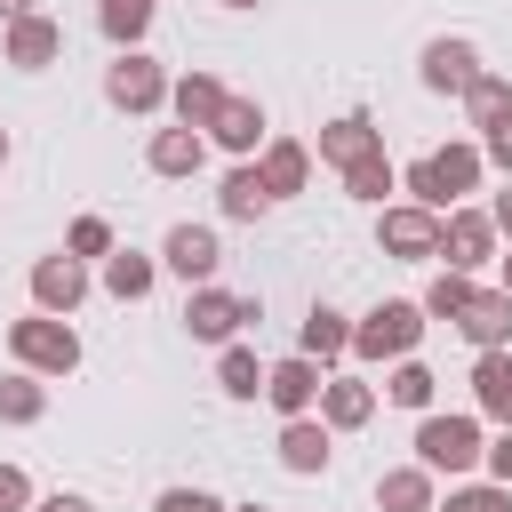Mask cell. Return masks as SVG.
Masks as SVG:
<instances>
[{"label": "cell", "instance_id": "1", "mask_svg": "<svg viewBox=\"0 0 512 512\" xmlns=\"http://www.w3.org/2000/svg\"><path fill=\"white\" fill-rule=\"evenodd\" d=\"M472 184H480V144H440V152H424V160L408 168V192H416V208H432V216H448Z\"/></svg>", "mask_w": 512, "mask_h": 512}, {"label": "cell", "instance_id": "2", "mask_svg": "<svg viewBox=\"0 0 512 512\" xmlns=\"http://www.w3.org/2000/svg\"><path fill=\"white\" fill-rule=\"evenodd\" d=\"M8 352H16L32 376H72V368H80V336H72L64 320H48V312H24V320L8 328Z\"/></svg>", "mask_w": 512, "mask_h": 512}, {"label": "cell", "instance_id": "3", "mask_svg": "<svg viewBox=\"0 0 512 512\" xmlns=\"http://www.w3.org/2000/svg\"><path fill=\"white\" fill-rule=\"evenodd\" d=\"M416 336H424V304L392 296V304H376V312L352 328V352H360V360H408Z\"/></svg>", "mask_w": 512, "mask_h": 512}, {"label": "cell", "instance_id": "4", "mask_svg": "<svg viewBox=\"0 0 512 512\" xmlns=\"http://www.w3.org/2000/svg\"><path fill=\"white\" fill-rule=\"evenodd\" d=\"M416 464L424 472H472L480 464V424L472 416H424L416 424Z\"/></svg>", "mask_w": 512, "mask_h": 512}, {"label": "cell", "instance_id": "5", "mask_svg": "<svg viewBox=\"0 0 512 512\" xmlns=\"http://www.w3.org/2000/svg\"><path fill=\"white\" fill-rule=\"evenodd\" d=\"M104 96H112L120 112H160V104H168V72H160L144 48H120V64L104 72Z\"/></svg>", "mask_w": 512, "mask_h": 512}, {"label": "cell", "instance_id": "6", "mask_svg": "<svg viewBox=\"0 0 512 512\" xmlns=\"http://www.w3.org/2000/svg\"><path fill=\"white\" fill-rule=\"evenodd\" d=\"M248 320H256V296H232V288H192V304H184V328L200 344H232V328H248Z\"/></svg>", "mask_w": 512, "mask_h": 512}, {"label": "cell", "instance_id": "7", "mask_svg": "<svg viewBox=\"0 0 512 512\" xmlns=\"http://www.w3.org/2000/svg\"><path fill=\"white\" fill-rule=\"evenodd\" d=\"M160 264H168L184 288H208V280H216V264H224V248H216V232H208V224H176V232L160 240Z\"/></svg>", "mask_w": 512, "mask_h": 512}, {"label": "cell", "instance_id": "8", "mask_svg": "<svg viewBox=\"0 0 512 512\" xmlns=\"http://www.w3.org/2000/svg\"><path fill=\"white\" fill-rule=\"evenodd\" d=\"M376 240H384L392 256H408V264H424V256H440V216H432V208H416V200H400V208H384V224H376Z\"/></svg>", "mask_w": 512, "mask_h": 512}, {"label": "cell", "instance_id": "9", "mask_svg": "<svg viewBox=\"0 0 512 512\" xmlns=\"http://www.w3.org/2000/svg\"><path fill=\"white\" fill-rule=\"evenodd\" d=\"M488 248H496V224H488L480 208H448V216H440V256H448V272H480Z\"/></svg>", "mask_w": 512, "mask_h": 512}, {"label": "cell", "instance_id": "10", "mask_svg": "<svg viewBox=\"0 0 512 512\" xmlns=\"http://www.w3.org/2000/svg\"><path fill=\"white\" fill-rule=\"evenodd\" d=\"M56 48H64V24H56V16H40V8H32V16H16V24H8V40H0V56H8L16 72L56 64Z\"/></svg>", "mask_w": 512, "mask_h": 512}, {"label": "cell", "instance_id": "11", "mask_svg": "<svg viewBox=\"0 0 512 512\" xmlns=\"http://www.w3.org/2000/svg\"><path fill=\"white\" fill-rule=\"evenodd\" d=\"M80 296H88V264H80V256H40V264H32V304H40L48 320L72 312Z\"/></svg>", "mask_w": 512, "mask_h": 512}, {"label": "cell", "instance_id": "12", "mask_svg": "<svg viewBox=\"0 0 512 512\" xmlns=\"http://www.w3.org/2000/svg\"><path fill=\"white\" fill-rule=\"evenodd\" d=\"M320 384H328V376H320V360H304V352H296V360H272V368H264V400H272L280 416H304V408L320 400Z\"/></svg>", "mask_w": 512, "mask_h": 512}, {"label": "cell", "instance_id": "13", "mask_svg": "<svg viewBox=\"0 0 512 512\" xmlns=\"http://www.w3.org/2000/svg\"><path fill=\"white\" fill-rule=\"evenodd\" d=\"M456 328H464L480 352H504V344H512V296H504V288H480V296L456 312Z\"/></svg>", "mask_w": 512, "mask_h": 512}, {"label": "cell", "instance_id": "14", "mask_svg": "<svg viewBox=\"0 0 512 512\" xmlns=\"http://www.w3.org/2000/svg\"><path fill=\"white\" fill-rule=\"evenodd\" d=\"M480 80V56H472V40H432L424 48V88H440V96H464Z\"/></svg>", "mask_w": 512, "mask_h": 512}, {"label": "cell", "instance_id": "15", "mask_svg": "<svg viewBox=\"0 0 512 512\" xmlns=\"http://www.w3.org/2000/svg\"><path fill=\"white\" fill-rule=\"evenodd\" d=\"M368 416H376V392H368L360 376H328V384H320V424H328V432H360Z\"/></svg>", "mask_w": 512, "mask_h": 512}, {"label": "cell", "instance_id": "16", "mask_svg": "<svg viewBox=\"0 0 512 512\" xmlns=\"http://www.w3.org/2000/svg\"><path fill=\"white\" fill-rule=\"evenodd\" d=\"M168 104H176V128H208L224 112V80L216 72H184V80H168Z\"/></svg>", "mask_w": 512, "mask_h": 512}, {"label": "cell", "instance_id": "17", "mask_svg": "<svg viewBox=\"0 0 512 512\" xmlns=\"http://www.w3.org/2000/svg\"><path fill=\"white\" fill-rule=\"evenodd\" d=\"M256 176H264V192H272V200H288V192H304L312 152H304L296 136H272V144H264V160H256Z\"/></svg>", "mask_w": 512, "mask_h": 512}, {"label": "cell", "instance_id": "18", "mask_svg": "<svg viewBox=\"0 0 512 512\" xmlns=\"http://www.w3.org/2000/svg\"><path fill=\"white\" fill-rule=\"evenodd\" d=\"M360 152H376V120H368V112H336V120L320 128V160H328V168H352Z\"/></svg>", "mask_w": 512, "mask_h": 512}, {"label": "cell", "instance_id": "19", "mask_svg": "<svg viewBox=\"0 0 512 512\" xmlns=\"http://www.w3.org/2000/svg\"><path fill=\"white\" fill-rule=\"evenodd\" d=\"M144 160H152V176H200V160H208V136H200V128H160Z\"/></svg>", "mask_w": 512, "mask_h": 512}, {"label": "cell", "instance_id": "20", "mask_svg": "<svg viewBox=\"0 0 512 512\" xmlns=\"http://www.w3.org/2000/svg\"><path fill=\"white\" fill-rule=\"evenodd\" d=\"M472 400H480V416L512 424V352H480L472 360Z\"/></svg>", "mask_w": 512, "mask_h": 512}, {"label": "cell", "instance_id": "21", "mask_svg": "<svg viewBox=\"0 0 512 512\" xmlns=\"http://www.w3.org/2000/svg\"><path fill=\"white\" fill-rule=\"evenodd\" d=\"M280 464H288V472H328V424L288 416V424H280Z\"/></svg>", "mask_w": 512, "mask_h": 512}, {"label": "cell", "instance_id": "22", "mask_svg": "<svg viewBox=\"0 0 512 512\" xmlns=\"http://www.w3.org/2000/svg\"><path fill=\"white\" fill-rule=\"evenodd\" d=\"M208 136H216L224 152H256V144H264V112H256L248 96H224V112L208 120Z\"/></svg>", "mask_w": 512, "mask_h": 512}, {"label": "cell", "instance_id": "23", "mask_svg": "<svg viewBox=\"0 0 512 512\" xmlns=\"http://www.w3.org/2000/svg\"><path fill=\"white\" fill-rule=\"evenodd\" d=\"M376 512H432V472L424 464H400L376 480Z\"/></svg>", "mask_w": 512, "mask_h": 512}, {"label": "cell", "instance_id": "24", "mask_svg": "<svg viewBox=\"0 0 512 512\" xmlns=\"http://www.w3.org/2000/svg\"><path fill=\"white\" fill-rule=\"evenodd\" d=\"M216 208H224L232 224H256V216L272 208V192H264V176H256V168H232V176L216 184Z\"/></svg>", "mask_w": 512, "mask_h": 512}, {"label": "cell", "instance_id": "25", "mask_svg": "<svg viewBox=\"0 0 512 512\" xmlns=\"http://www.w3.org/2000/svg\"><path fill=\"white\" fill-rule=\"evenodd\" d=\"M152 280H160V264H152V256H136V248H112V256H104V288H112L120 304L152 296Z\"/></svg>", "mask_w": 512, "mask_h": 512}, {"label": "cell", "instance_id": "26", "mask_svg": "<svg viewBox=\"0 0 512 512\" xmlns=\"http://www.w3.org/2000/svg\"><path fill=\"white\" fill-rule=\"evenodd\" d=\"M336 352H352V328H344V312L312 304L304 312V360H336Z\"/></svg>", "mask_w": 512, "mask_h": 512}, {"label": "cell", "instance_id": "27", "mask_svg": "<svg viewBox=\"0 0 512 512\" xmlns=\"http://www.w3.org/2000/svg\"><path fill=\"white\" fill-rule=\"evenodd\" d=\"M40 408H48V392H40V376H32V368L0 376V424H40Z\"/></svg>", "mask_w": 512, "mask_h": 512}, {"label": "cell", "instance_id": "28", "mask_svg": "<svg viewBox=\"0 0 512 512\" xmlns=\"http://www.w3.org/2000/svg\"><path fill=\"white\" fill-rule=\"evenodd\" d=\"M152 8H160V0H96V24H104V40L136 48V40H144V24H152Z\"/></svg>", "mask_w": 512, "mask_h": 512}, {"label": "cell", "instance_id": "29", "mask_svg": "<svg viewBox=\"0 0 512 512\" xmlns=\"http://www.w3.org/2000/svg\"><path fill=\"white\" fill-rule=\"evenodd\" d=\"M392 184H400V176H392L384 144H376V152H360V160L344 168V192H352V200H376V208H384V192H392Z\"/></svg>", "mask_w": 512, "mask_h": 512}, {"label": "cell", "instance_id": "30", "mask_svg": "<svg viewBox=\"0 0 512 512\" xmlns=\"http://www.w3.org/2000/svg\"><path fill=\"white\" fill-rule=\"evenodd\" d=\"M216 384H224L232 400H256V392H264V368H256V352H248V344H224V360H216Z\"/></svg>", "mask_w": 512, "mask_h": 512}, {"label": "cell", "instance_id": "31", "mask_svg": "<svg viewBox=\"0 0 512 512\" xmlns=\"http://www.w3.org/2000/svg\"><path fill=\"white\" fill-rule=\"evenodd\" d=\"M432 392H440V376H432L424 360H400V368L384 376V400H400V408H432Z\"/></svg>", "mask_w": 512, "mask_h": 512}, {"label": "cell", "instance_id": "32", "mask_svg": "<svg viewBox=\"0 0 512 512\" xmlns=\"http://www.w3.org/2000/svg\"><path fill=\"white\" fill-rule=\"evenodd\" d=\"M464 104H472V128L488 136V128H496V120L512 112V80H496V72H480V80L464 88Z\"/></svg>", "mask_w": 512, "mask_h": 512}, {"label": "cell", "instance_id": "33", "mask_svg": "<svg viewBox=\"0 0 512 512\" xmlns=\"http://www.w3.org/2000/svg\"><path fill=\"white\" fill-rule=\"evenodd\" d=\"M472 296H480V288H472V272H440V280L424 288V312H432V320H456Z\"/></svg>", "mask_w": 512, "mask_h": 512}, {"label": "cell", "instance_id": "34", "mask_svg": "<svg viewBox=\"0 0 512 512\" xmlns=\"http://www.w3.org/2000/svg\"><path fill=\"white\" fill-rule=\"evenodd\" d=\"M440 512H512V488H496V480H480V488H448Z\"/></svg>", "mask_w": 512, "mask_h": 512}, {"label": "cell", "instance_id": "35", "mask_svg": "<svg viewBox=\"0 0 512 512\" xmlns=\"http://www.w3.org/2000/svg\"><path fill=\"white\" fill-rule=\"evenodd\" d=\"M64 256H112V224H104V216H80V224L64 232Z\"/></svg>", "mask_w": 512, "mask_h": 512}, {"label": "cell", "instance_id": "36", "mask_svg": "<svg viewBox=\"0 0 512 512\" xmlns=\"http://www.w3.org/2000/svg\"><path fill=\"white\" fill-rule=\"evenodd\" d=\"M152 512H232V504H216L208 488H160V496H152Z\"/></svg>", "mask_w": 512, "mask_h": 512}, {"label": "cell", "instance_id": "37", "mask_svg": "<svg viewBox=\"0 0 512 512\" xmlns=\"http://www.w3.org/2000/svg\"><path fill=\"white\" fill-rule=\"evenodd\" d=\"M480 456H488V472H496V488H512V424H504L496 440H480Z\"/></svg>", "mask_w": 512, "mask_h": 512}, {"label": "cell", "instance_id": "38", "mask_svg": "<svg viewBox=\"0 0 512 512\" xmlns=\"http://www.w3.org/2000/svg\"><path fill=\"white\" fill-rule=\"evenodd\" d=\"M24 504H32V480L16 464H0V512H24Z\"/></svg>", "mask_w": 512, "mask_h": 512}, {"label": "cell", "instance_id": "39", "mask_svg": "<svg viewBox=\"0 0 512 512\" xmlns=\"http://www.w3.org/2000/svg\"><path fill=\"white\" fill-rule=\"evenodd\" d=\"M480 160H496V168L512 176V112H504V120L488 128V144H480Z\"/></svg>", "mask_w": 512, "mask_h": 512}, {"label": "cell", "instance_id": "40", "mask_svg": "<svg viewBox=\"0 0 512 512\" xmlns=\"http://www.w3.org/2000/svg\"><path fill=\"white\" fill-rule=\"evenodd\" d=\"M32 512H96V504H88V496H72V488H56V496H40Z\"/></svg>", "mask_w": 512, "mask_h": 512}, {"label": "cell", "instance_id": "41", "mask_svg": "<svg viewBox=\"0 0 512 512\" xmlns=\"http://www.w3.org/2000/svg\"><path fill=\"white\" fill-rule=\"evenodd\" d=\"M488 224H496V232H512V184L496 192V208H488Z\"/></svg>", "mask_w": 512, "mask_h": 512}, {"label": "cell", "instance_id": "42", "mask_svg": "<svg viewBox=\"0 0 512 512\" xmlns=\"http://www.w3.org/2000/svg\"><path fill=\"white\" fill-rule=\"evenodd\" d=\"M16 16H32V0H0V24H16Z\"/></svg>", "mask_w": 512, "mask_h": 512}, {"label": "cell", "instance_id": "43", "mask_svg": "<svg viewBox=\"0 0 512 512\" xmlns=\"http://www.w3.org/2000/svg\"><path fill=\"white\" fill-rule=\"evenodd\" d=\"M0 168H8V128H0Z\"/></svg>", "mask_w": 512, "mask_h": 512}, {"label": "cell", "instance_id": "44", "mask_svg": "<svg viewBox=\"0 0 512 512\" xmlns=\"http://www.w3.org/2000/svg\"><path fill=\"white\" fill-rule=\"evenodd\" d=\"M504 296H512V256H504Z\"/></svg>", "mask_w": 512, "mask_h": 512}, {"label": "cell", "instance_id": "45", "mask_svg": "<svg viewBox=\"0 0 512 512\" xmlns=\"http://www.w3.org/2000/svg\"><path fill=\"white\" fill-rule=\"evenodd\" d=\"M224 8H256V0H224Z\"/></svg>", "mask_w": 512, "mask_h": 512}, {"label": "cell", "instance_id": "46", "mask_svg": "<svg viewBox=\"0 0 512 512\" xmlns=\"http://www.w3.org/2000/svg\"><path fill=\"white\" fill-rule=\"evenodd\" d=\"M240 512H264V504H240Z\"/></svg>", "mask_w": 512, "mask_h": 512}]
</instances>
